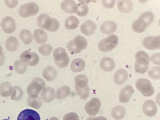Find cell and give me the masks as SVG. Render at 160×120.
Listing matches in <instances>:
<instances>
[{
  "label": "cell",
  "instance_id": "obj_1",
  "mask_svg": "<svg viewBox=\"0 0 160 120\" xmlns=\"http://www.w3.org/2000/svg\"><path fill=\"white\" fill-rule=\"evenodd\" d=\"M74 82L75 88L77 94L81 99L86 100L90 93L87 77L84 74H79L75 77Z\"/></svg>",
  "mask_w": 160,
  "mask_h": 120
},
{
  "label": "cell",
  "instance_id": "obj_2",
  "mask_svg": "<svg viewBox=\"0 0 160 120\" xmlns=\"http://www.w3.org/2000/svg\"><path fill=\"white\" fill-rule=\"evenodd\" d=\"M154 15L152 12H145L133 23L132 25V29L136 33H142L152 23Z\"/></svg>",
  "mask_w": 160,
  "mask_h": 120
},
{
  "label": "cell",
  "instance_id": "obj_3",
  "mask_svg": "<svg viewBox=\"0 0 160 120\" xmlns=\"http://www.w3.org/2000/svg\"><path fill=\"white\" fill-rule=\"evenodd\" d=\"M37 24L40 28L50 32L57 31L60 27L57 19L51 17L46 13H41L38 17Z\"/></svg>",
  "mask_w": 160,
  "mask_h": 120
},
{
  "label": "cell",
  "instance_id": "obj_4",
  "mask_svg": "<svg viewBox=\"0 0 160 120\" xmlns=\"http://www.w3.org/2000/svg\"><path fill=\"white\" fill-rule=\"evenodd\" d=\"M150 58L149 55L145 51L140 50L137 52L135 55V71L141 74L147 72L149 68Z\"/></svg>",
  "mask_w": 160,
  "mask_h": 120
},
{
  "label": "cell",
  "instance_id": "obj_5",
  "mask_svg": "<svg viewBox=\"0 0 160 120\" xmlns=\"http://www.w3.org/2000/svg\"><path fill=\"white\" fill-rule=\"evenodd\" d=\"M88 46V41L83 36L79 35L76 36L67 44V48L72 54L80 53Z\"/></svg>",
  "mask_w": 160,
  "mask_h": 120
},
{
  "label": "cell",
  "instance_id": "obj_6",
  "mask_svg": "<svg viewBox=\"0 0 160 120\" xmlns=\"http://www.w3.org/2000/svg\"><path fill=\"white\" fill-rule=\"evenodd\" d=\"M53 56L55 63L59 68H65L68 65L70 58L64 48L61 47L56 48Z\"/></svg>",
  "mask_w": 160,
  "mask_h": 120
},
{
  "label": "cell",
  "instance_id": "obj_7",
  "mask_svg": "<svg viewBox=\"0 0 160 120\" xmlns=\"http://www.w3.org/2000/svg\"><path fill=\"white\" fill-rule=\"evenodd\" d=\"M118 42V37L115 34L111 35L100 41L98 44V48L103 52H109L117 46Z\"/></svg>",
  "mask_w": 160,
  "mask_h": 120
},
{
  "label": "cell",
  "instance_id": "obj_8",
  "mask_svg": "<svg viewBox=\"0 0 160 120\" xmlns=\"http://www.w3.org/2000/svg\"><path fill=\"white\" fill-rule=\"evenodd\" d=\"M135 85L138 90L144 96L150 97L154 93V88L147 78L138 79L136 82Z\"/></svg>",
  "mask_w": 160,
  "mask_h": 120
},
{
  "label": "cell",
  "instance_id": "obj_9",
  "mask_svg": "<svg viewBox=\"0 0 160 120\" xmlns=\"http://www.w3.org/2000/svg\"><path fill=\"white\" fill-rule=\"evenodd\" d=\"M39 11V7L33 2L22 5L18 10L19 15L23 18L36 15Z\"/></svg>",
  "mask_w": 160,
  "mask_h": 120
},
{
  "label": "cell",
  "instance_id": "obj_10",
  "mask_svg": "<svg viewBox=\"0 0 160 120\" xmlns=\"http://www.w3.org/2000/svg\"><path fill=\"white\" fill-rule=\"evenodd\" d=\"M101 102L99 98L94 97L91 98L85 106V110L88 115L94 116L99 112Z\"/></svg>",
  "mask_w": 160,
  "mask_h": 120
},
{
  "label": "cell",
  "instance_id": "obj_11",
  "mask_svg": "<svg viewBox=\"0 0 160 120\" xmlns=\"http://www.w3.org/2000/svg\"><path fill=\"white\" fill-rule=\"evenodd\" d=\"M20 59L26 62L28 65L31 66L37 65L39 61V57L37 54L28 50L23 52L21 54Z\"/></svg>",
  "mask_w": 160,
  "mask_h": 120
},
{
  "label": "cell",
  "instance_id": "obj_12",
  "mask_svg": "<svg viewBox=\"0 0 160 120\" xmlns=\"http://www.w3.org/2000/svg\"><path fill=\"white\" fill-rule=\"evenodd\" d=\"M143 46L146 49L154 50L160 48L159 36H149L145 38L142 42Z\"/></svg>",
  "mask_w": 160,
  "mask_h": 120
},
{
  "label": "cell",
  "instance_id": "obj_13",
  "mask_svg": "<svg viewBox=\"0 0 160 120\" xmlns=\"http://www.w3.org/2000/svg\"><path fill=\"white\" fill-rule=\"evenodd\" d=\"M144 114L149 117L154 116L157 112L158 107L155 102L149 99L143 103L142 108Z\"/></svg>",
  "mask_w": 160,
  "mask_h": 120
},
{
  "label": "cell",
  "instance_id": "obj_14",
  "mask_svg": "<svg viewBox=\"0 0 160 120\" xmlns=\"http://www.w3.org/2000/svg\"><path fill=\"white\" fill-rule=\"evenodd\" d=\"M1 26L3 30L6 33H12L16 29V25L15 20L10 16H6L2 18Z\"/></svg>",
  "mask_w": 160,
  "mask_h": 120
},
{
  "label": "cell",
  "instance_id": "obj_15",
  "mask_svg": "<svg viewBox=\"0 0 160 120\" xmlns=\"http://www.w3.org/2000/svg\"><path fill=\"white\" fill-rule=\"evenodd\" d=\"M45 86V82L40 78H34L29 85L28 92L30 93H34L38 95Z\"/></svg>",
  "mask_w": 160,
  "mask_h": 120
},
{
  "label": "cell",
  "instance_id": "obj_16",
  "mask_svg": "<svg viewBox=\"0 0 160 120\" xmlns=\"http://www.w3.org/2000/svg\"><path fill=\"white\" fill-rule=\"evenodd\" d=\"M17 120H40V118L37 112L31 109H26L19 113Z\"/></svg>",
  "mask_w": 160,
  "mask_h": 120
},
{
  "label": "cell",
  "instance_id": "obj_17",
  "mask_svg": "<svg viewBox=\"0 0 160 120\" xmlns=\"http://www.w3.org/2000/svg\"><path fill=\"white\" fill-rule=\"evenodd\" d=\"M134 92L131 85H128L124 87L121 89L119 96V101L124 103L128 102Z\"/></svg>",
  "mask_w": 160,
  "mask_h": 120
},
{
  "label": "cell",
  "instance_id": "obj_18",
  "mask_svg": "<svg viewBox=\"0 0 160 120\" xmlns=\"http://www.w3.org/2000/svg\"><path fill=\"white\" fill-rule=\"evenodd\" d=\"M96 25L92 21L87 20L83 23L80 26L81 32L87 36L93 34L96 29Z\"/></svg>",
  "mask_w": 160,
  "mask_h": 120
},
{
  "label": "cell",
  "instance_id": "obj_19",
  "mask_svg": "<svg viewBox=\"0 0 160 120\" xmlns=\"http://www.w3.org/2000/svg\"><path fill=\"white\" fill-rule=\"evenodd\" d=\"M128 77V72L125 69L121 68L118 70L114 73L113 79L116 84L120 85L127 81Z\"/></svg>",
  "mask_w": 160,
  "mask_h": 120
},
{
  "label": "cell",
  "instance_id": "obj_20",
  "mask_svg": "<svg viewBox=\"0 0 160 120\" xmlns=\"http://www.w3.org/2000/svg\"><path fill=\"white\" fill-rule=\"evenodd\" d=\"M100 68L105 72H111L113 70L115 66L113 59L108 57H103L100 62Z\"/></svg>",
  "mask_w": 160,
  "mask_h": 120
},
{
  "label": "cell",
  "instance_id": "obj_21",
  "mask_svg": "<svg viewBox=\"0 0 160 120\" xmlns=\"http://www.w3.org/2000/svg\"><path fill=\"white\" fill-rule=\"evenodd\" d=\"M116 24L112 21L104 22L101 24L100 29L101 32L105 34H109L114 33L117 29Z\"/></svg>",
  "mask_w": 160,
  "mask_h": 120
},
{
  "label": "cell",
  "instance_id": "obj_22",
  "mask_svg": "<svg viewBox=\"0 0 160 120\" xmlns=\"http://www.w3.org/2000/svg\"><path fill=\"white\" fill-rule=\"evenodd\" d=\"M78 4L72 0H66L62 1L61 8L66 13L72 14L75 13Z\"/></svg>",
  "mask_w": 160,
  "mask_h": 120
},
{
  "label": "cell",
  "instance_id": "obj_23",
  "mask_svg": "<svg viewBox=\"0 0 160 120\" xmlns=\"http://www.w3.org/2000/svg\"><path fill=\"white\" fill-rule=\"evenodd\" d=\"M55 91L51 87H47L42 90L41 97L43 101L50 102L53 100L55 98Z\"/></svg>",
  "mask_w": 160,
  "mask_h": 120
},
{
  "label": "cell",
  "instance_id": "obj_24",
  "mask_svg": "<svg viewBox=\"0 0 160 120\" xmlns=\"http://www.w3.org/2000/svg\"><path fill=\"white\" fill-rule=\"evenodd\" d=\"M118 10L123 13H129L132 10L133 3L131 0H119L117 3Z\"/></svg>",
  "mask_w": 160,
  "mask_h": 120
},
{
  "label": "cell",
  "instance_id": "obj_25",
  "mask_svg": "<svg viewBox=\"0 0 160 120\" xmlns=\"http://www.w3.org/2000/svg\"><path fill=\"white\" fill-rule=\"evenodd\" d=\"M111 112L112 116L113 118L116 120H120L125 117L126 110L123 106L117 105L112 109Z\"/></svg>",
  "mask_w": 160,
  "mask_h": 120
},
{
  "label": "cell",
  "instance_id": "obj_26",
  "mask_svg": "<svg viewBox=\"0 0 160 120\" xmlns=\"http://www.w3.org/2000/svg\"><path fill=\"white\" fill-rule=\"evenodd\" d=\"M70 67L71 70L74 72H81L85 68V62L82 58H76L72 60Z\"/></svg>",
  "mask_w": 160,
  "mask_h": 120
},
{
  "label": "cell",
  "instance_id": "obj_27",
  "mask_svg": "<svg viewBox=\"0 0 160 120\" xmlns=\"http://www.w3.org/2000/svg\"><path fill=\"white\" fill-rule=\"evenodd\" d=\"M33 37L38 43L43 44L47 41L48 35L46 32L40 28L35 29L33 32Z\"/></svg>",
  "mask_w": 160,
  "mask_h": 120
},
{
  "label": "cell",
  "instance_id": "obj_28",
  "mask_svg": "<svg viewBox=\"0 0 160 120\" xmlns=\"http://www.w3.org/2000/svg\"><path fill=\"white\" fill-rule=\"evenodd\" d=\"M57 75L56 70L53 67L49 66L44 69L42 72L43 77L48 81H52L56 78Z\"/></svg>",
  "mask_w": 160,
  "mask_h": 120
},
{
  "label": "cell",
  "instance_id": "obj_29",
  "mask_svg": "<svg viewBox=\"0 0 160 120\" xmlns=\"http://www.w3.org/2000/svg\"><path fill=\"white\" fill-rule=\"evenodd\" d=\"M79 23L78 19L74 16L68 17L65 22V27L68 30H74L78 27Z\"/></svg>",
  "mask_w": 160,
  "mask_h": 120
},
{
  "label": "cell",
  "instance_id": "obj_30",
  "mask_svg": "<svg viewBox=\"0 0 160 120\" xmlns=\"http://www.w3.org/2000/svg\"><path fill=\"white\" fill-rule=\"evenodd\" d=\"M18 45L17 38L14 36H11L7 39L5 46L7 50L12 52L17 50Z\"/></svg>",
  "mask_w": 160,
  "mask_h": 120
},
{
  "label": "cell",
  "instance_id": "obj_31",
  "mask_svg": "<svg viewBox=\"0 0 160 120\" xmlns=\"http://www.w3.org/2000/svg\"><path fill=\"white\" fill-rule=\"evenodd\" d=\"M20 39L25 44L31 43L33 40V37L31 32L27 29H23L19 32Z\"/></svg>",
  "mask_w": 160,
  "mask_h": 120
},
{
  "label": "cell",
  "instance_id": "obj_32",
  "mask_svg": "<svg viewBox=\"0 0 160 120\" xmlns=\"http://www.w3.org/2000/svg\"><path fill=\"white\" fill-rule=\"evenodd\" d=\"M70 93L71 89L69 87L63 86L57 89L55 98L58 99H63L68 97Z\"/></svg>",
  "mask_w": 160,
  "mask_h": 120
},
{
  "label": "cell",
  "instance_id": "obj_33",
  "mask_svg": "<svg viewBox=\"0 0 160 120\" xmlns=\"http://www.w3.org/2000/svg\"><path fill=\"white\" fill-rule=\"evenodd\" d=\"M77 4V7L75 13L81 17L86 16L88 11V8L87 5L83 2H80Z\"/></svg>",
  "mask_w": 160,
  "mask_h": 120
},
{
  "label": "cell",
  "instance_id": "obj_34",
  "mask_svg": "<svg viewBox=\"0 0 160 120\" xmlns=\"http://www.w3.org/2000/svg\"><path fill=\"white\" fill-rule=\"evenodd\" d=\"M53 49L52 46L49 44H45L38 48L39 53L43 56H47L50 55Z\"/></svg>",
  "mask_w": 160,
  "mask_h": 120
},
{
  "label": "cell",
  "instance_id": "obj_35",
  "mask_svg": "<svg viewBox=\"0 0 160 120\" xmlns=\"http://www.w3.org/2000/svg\"><path fill=\"white\" fill-rule=\"evenodd\" d=\"M42 104L41 99L38 96L36 95L31 97L29 102L31 106L38 109L42 107Z\"/></svg>",
  "mask_w": 160,
  "mask_h": 120
},
{
  "label": "cell",
  "instance_id": "obj_36",
  "mask_svg": "<svg viewBox=\"0 0 160 120\" xmlns=\"http://www.w3.org/2000/svg\"><path fill=\"white\" fill-rule=\"evenodd\" d=\"M160 67H155L152 68L148 72L149 77L153 80H157L160 78Z\"/></svg>",
  "mask_w": 160,
  "mask_h": 120
},
{
  "label": "cell",
  "instance_id": "obj_37",
  "mask_svg": "<svg viewBox=\"0 0 160 120\" xmlns=\"http://www.w3.org/2000/svg\"><path fill=\"white\" fill-rule=\"evenodd\" d=\"M63 120H79V119L77 114L74 112H70L64 115Z\"/></svg>",
  "mask_w": 160,
  "mask_h": 120
},
{
  "label": "cell",
  "instance_id": "obj_38",
  "mask_svg": "<svg viewBox=\"0 0 160 120\" xmlns=\"http://www.w3.org/2000/svg\"><path fill=\"white\" fill-rule=\"evenodd\" d=\"M115 0H102V3L103 6L107 8H113L115 3Z\"/></svg>",
  "mask_w": 160,
  "mask_h": 120
},
{
  "label": "cell",
  "instance_id": "obj_39",
  "mask_svg": "<svg viewBox=\"0 0 160 120\" xmlns=\"http://www.w3.org/2000/svg\"><path fill=\"white\" fill-rule=\"evenodd\" d=\"M150 60L154 64H159L160 63L159 53H157L153 54L150 58Z\"/></svg>",
  "mask_w": 160,
  "mask_h": 120
},
{
  "label": "cell",
  "instance_id": "obj_40",
  "mask_svg": "<svg viewBox=\"0 0 160 120\" xmlns=\"http://www.w3.org/2000/svg\"><path fill=\"white\" fill-rule=\"evenodd\" d=\"M4 2L7 7L9 8H14L18 4L17 0H5Z\"/></svg>",
  "mask_w": 160,
  "mask_h": 120
},
{
  "label": "cell",
  "instance_id": "obj_41",
  "mask_svg": "<svg viewBox=\"0 0 160 120\" xmlns=\"http://www.w3.org/2000/svg\"><path fill=\"white\" fill-rule=\"evenodd\" d=\"M86 120H108L105 117L100 116L97 117H89Z\"/></svg>",
  "mask_w": 160,
  "mask_h": 120
},
{
  "label": "cell",
  "instance_id": "obj_42",
  "mask_svg": "<svg viewBox=\"0 0 160 120\" xmlns=\"http://www.w3.org/2000/svg\"><path fill=\"white\" fill-rule=\"evenodd\" d=\"M4 58V54L3 52L0 54V64L2 62L3 59Z\"/></svg>",
  "mask_w": 160,
  "mask_h": 120
},
{
  "label": "cell",
  "instance_id": "obj_43",
  "mask_svg": "<svg viewBox=\"0 0 160 120\" xmlns=\"http://www.w3.org/2000/svg\"><path fill=\"white\" fill-rule=\"evenodd\" d=\"M49 120H59V119L57 117H52L50 118Z\"/></svg>",
  "mask_w": 160,
  "mask_h": 120
},
{
  "label": "cell",
  "instance_id": "obj_44",
  "mask_svg": "<svg viewBox=\"0 0 160 120\" xmlns=\"http://www.w3.org/2000/svg\"><path fill=\"white\" fill-rule=\"evenodd\" d=\"M2 48L1 46V45H0V54H1L2 52Z\"/></svg>",
  "mask_w": 160,
  "mask_h": 120
},
{
  "label": "cell",
  "instance_id": "obj_45",
  "mask_svg": "<svg viewBox=\"0 0 160 120\" xmlns=\"http://www.w3.org/2000/svg\"><path fill=\"white\" fill-rule=\"evenodd\" d=\"M2 120H11L7 119H2Z\"/></svg>",
  "mask_w": 160,
  "mask_h": 120
}]
</instances>
